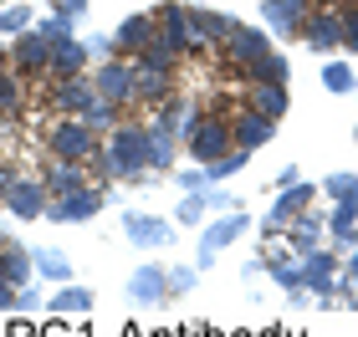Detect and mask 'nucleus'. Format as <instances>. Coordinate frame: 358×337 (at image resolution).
Returning <instances> with one entry per match:
<instances>
[{
    "label": "nucleus",
    "instance_id": "nucleus-1",
    "mask_svg": "<svg viewBox=\"0 0 358 337\" xmlns=\"http://www.w3.org/2000/svg\"><path fill=\"white\" fill-rule=\"evenodd\" d=\"M92 164L103 169V179H138V174L149 169V128L143 123H118L108 133V143L97 149Z\"/></svg>",
    "mask_w": 358,
    "mask_h": 337
},
{
    "label": "nucleus",
    "instance_id": "nucleus-2",
    "mask_svg": "<svg viewBox=\"0 0 358 337\" xmlns=\"http://www.w3.org/2000/svg\"><path fill=\"white\" fill-rule=\"evenodd\" d=\"M46 149H52V158L87 164V158H97V128H87V118H62L46 133Z\"/></svg>",
    "mask_w": 358,
    "mask_h": 337
},
{
    "label": "nucleus",
    "instance_id": "nucleus-3",
    "mask_svg": "<svg viewBox=\"0 0 358 337\" xmlns=\"http://www.w3.org/2000/svg\"><path fill=\"white\" fill-rule=\"evenodd\" d=\"M236 149V133H231V118H194L189 123V158H200V164H210V158L231 153Z\"/></svg>",
    "mask_w": 358,
    "mask_h": 337
},
{
    "label": "nucleus",
    "instance_id": "nucleus-4",
    "mask_svg": "<svg viewBox=\"0 0 358 337\" xmlns=\"http://www.w3.org/2000/svg\"><path fill=\"white\" fill-rule=\"evenodd\" d=\"M154 41L164 46V52H200V41H194V26H189V10L169 0L164 10H154Z\"/></svg>",
    "mask_w": 358,
    "mask_h": 337
},
{
    "label": "nucleus",
    "instance_id": "nucleus-5",
    "mask_svg": "<svg viewBox=\"0 0 358 337\" xmlns=\"http://www.w3.org/2000/svg\"><path fill=\"white\" fill-rule=\"evenodd\" d=\"M103 204H108L103 189L77 184V189H67V195H52V204H46V220H57V225H77V220L103 215Z\"/></svg>",
    "mask_w": 358,
    "mask_h": 337
},
{
    "label": "nucleus",
    "instance_id": "nucleus-6",
    "mask_svg": "<svg viewBox=\"0 0 358 337\" xmlns=\"http://www.w3.org/2000/svg\"><path fill=\"white\" fill-rule=\"evenodd\" d=\"M10 67L21 77H41L46 67H52V36L46 31H15V46H10Z\"/></svg>",
    "mask_w": 358,
    "mask_h": 337
},
{
    "label": "nucleus",
    "instance_id": "nucleus-7",
    "mask_svg": "<svg viewBox=\"0 0 358 337\" xmlns=\"http://www.w3.org/2000/svg\"><path fill=\"white\" fill-rule=\"evenodd\" d=\"M246 215H241V210H225L220 220H210L205 225V235H200V255H194V266H200V271H210V266H215V255L225 250V246H231V240L241 235V230H246Z\"/></svg>",
    "mask_w": 358,
    "mask_h": 337
},
{
    "label": "nucleus",
    "instance_id": "nucleus-8",
    "mask_svg": "<svg viewBox=\"0 0 358 337\" xmlns=\"http://www.w3.org/2000/svg\"><path fill=\"white\" fill-rule=\"evenodd\" d=\"M46 204H52V189H46L41 179H15L10 195H6V210H10L15 220H41Z\"/></svg>",
    "mask_w": 358,
    "mask_h": 337
},
{
    "label": "nucleus",
    "instance_id": "nucleus-9",
    "mask_svg": "<svg viewBox=\"0 0 358 337\" xmlns=\"http://www.w3.org/2000/svg\"><path fill=\"white\" fill-rule=\"evenodd\" d=\"M134 77H138V72L123 67V61H103V67L92 72V87H97V98L128 107V103H134Z\"/></svg>",
    "mask_w": 358,
    "mask_h": 337
},
{
    "label": "nucleus",
    "instance_id": "nucleus-10",
    "mask_svg": "<svg viewBox=\"0 0 358 337\" xmlns=\"http://www.w3.org/2000/svg\"><path fill=\"white\" fill-rule=\"evenodd\" d=\"M225 52H231L236 72H246L256 57H266V52H271V36H266L262 26H241V21H236V31L225 36Z\"/></svg>",
    "mask_w": 358,
    "mask_h": 337
},
{
    "label": "nucleus",
    "instance_id": "nucleus-11",
    "mask_svg": "<svg viewBox=\"0 0 358 337\" xmlns=\"http://www.w3.org/2000/svg\"><path fill=\"white\" fill-rule=\"evenodd\" d=\"M169 297V271L164 266H138L134 276H128V301H138V307H159V301Z\"/></svg>",
    "mask_w": 358,
    "mask_h": 337
},
{
    "label": "nucleus",
    "instance_id": "nucleus-12",
    "mask_svg": "<svg viewBox=\"0 0 358 337\" xmlns=\"http://www.w3.org/2000/svg\"><path fill=\"white\" fill-rule=\"evenodd\" d=\"M52 103H57L62 112H67V118H83V112L97 103V87H92V77H83V72H77V77H62V82L52 87Z\"/></svg>",
    "mask_w": 358,
    "mask_h": 337
},
{
    "label": "nucleus",
    "instance_id": "nucleus-13",
    "mask_svg": "<svg viewBox=\"0 0 358 337\" xmlns=\"http://www.w3.org/2000/svg\"><path fill=\"white\" fill-rule=\"evenodd\" d=\"M123 235H128V246L154 250V246H169L174 240V225L159 220V215H123Z\"/></svg>",
    "mask_w": 358,
    "mask_h": 337
},
{
    "label": "nucleus",
    "instance_id": "nucleus-14",
    "mask_svg": "<svg viewBox=\"0 0 358 337\" xmlns=\"http://www.w3.org/2000/svg\"><path fill=\"white\" fill-rule=\"evenodd\" d=\"M231 133H236L241 149H262V143H271L276 123L266 112H256V107H241V112H231Z\"/></svg>",
    "mask_w": 358,
    "mask_h": 337
},
{
    "label": "nucleus",
    "instance_id": "nucleus-15",
    "mask_svg": "<svg viewBox=\"0 0 358 337\" xmlns=\"http://www.w3.org/2000/svg\"><path fill=\"white\" fill-rule=\"evenodd\" d=\"M317 195H322L317 184H302V179H297V184H287V189H282V200H276V204H271V215H266V230H282V225H287L292 215H302Z\"/></svg>",
    "mask_w": 358,
    "mask_h": 337
},
{
    "label": "nucleus",
    "instance_id": "nucleus-16",
    "mask_svg": "<svg viewBox=\"0 0 358 337\" xmlns=\"http://www.w3.org/2000/svg\"><path fill=\"white\" fill-rule=\"evenodd\" d=\"M333 276H338V255H333V250H307V261H302V281L313 286L322 301H333V286H338Z\"/></svg>",
    "mask_w": 358,
    "mask_h": 337
},
{
    "label": "nucleus",
    "instance_id": "nucleus-17",
    "mask_svg": "<svg viewBox=\"0 0 358 337\" xmlns=\"http://www.w3.org/2000/svg\"><path fill=\"white\" fill-rule=\"evenodd\" d=\"M77 72H87V41H77V36H62L52 41V67H46V77H77Z\"/></svg>",
    "mask_w": 358,
    "mask_h": 337
},
{
    "label": "nucleus",
    "instance_id": "nucleus-18",
    "mask_svg": "<svg viewBox=\"0 0 358 337\" xmlns=\"http://www.w3.org/2000/svg\"><path fill=\"white\" fill-rule=\"evenodd\" d=\"M262 10H266V26H271V31H282V36L302 31V26H307V15H313V6H307V0H262Z\"/></svg>",
    "mask_w": 358,
    "mask_h": 337
},
{
    "label": "nucleus",
    "instance_id": "nucleus-19",
    "mask_svg": "<svg viewBox=\"0 0 358 337\" xmlns=\"http://www.w3.org/2000/svg\"><path fill=\"white\" fill-rule=\"evenodd\" d=\"M302 36H307V46H317V52H333V46H343V10H322V15H307Z\"/></svg>",
    "mask_w": 358,
    "mask_h": 337
},
{
    "label": "nucleus",
    "instance_id": "nucleus-20",
    "mask_svg": "<svg viewBox=\"0 0 358 337\" xmlns=\"http://www.w3.org/2000/svg\"><path fill=\"white\" fill-rule=\"evenodd\" d=\"M149 169H174V123L164 112L149 123Z\"/></svg>",
    "mask_w": 358,
    "mask_h": 337
},
{
    "label": "nucleus",
    "instance_id": "nucleus-21",
    "mask_svg": "<svg viewBox=\"0 0 358 337\" xmlns=\"http://www.w3.org/2000/svg\"><path fill=\"white\" fill-rule=\"evenodd\" d=\"M169 67H143L138 61V77H134V98L138 103H169Z\"/></svg>",
    "mask_w": 358,
    "mask_h": 337
},
{
    "label": "nucleus",
    "instance_id": "nucleus-22",
    "mask_svg": "<svg viewBox=\"0 0 358 337\" xmlns=\"http://www.w3.org/2000/svg\"><path fill=\"white\" fill-rule=\"evenodd\" d=\"M154 41V15H128V21L113 31V46H118V52H143V46Z\"/></svg>",
    "mask_w": 358,
    "mask_h": 337
},
{
    "label": "nucleus",
    "instance_id": "nucleus-23",
    "mask_svg": "<svg viewBox=\"0 0 358 337\" xmlns=\"http://www.w3.org/2000/svg\"><path fill=\"white\" fill-rule=\"evenodd\" d=\"M189 26H194V41H225L236 31V21L231 15H220V10H189Z\"/></svg>",
    "mask_w": 358,
    "mask_h": 337
},
{
    "label": "nucleus",
    "instance_id": "nucleus-24",
    "mask_svg": "<svg viewBox=\"0 0 358 337\" xmlns=\"http://www.w3.org/2000/svg\"><path fill=\"white\" fill-rule=\"evenodd\" d=\"M251 107L266 118H287V82H251Z\"/></svg>",
    "mask_w": 358,
    "mask_h": 337
},
{
    "label": "nucleus",
    "instance_id": "nucleus-25",
    "mask_svg": "<svg viewBox=\"0 0 358 337\" xmlns=\"http://www.w3.org/2000/svg\"><path fill=\"white\" fill-rule=\"evenodd\" d=\"M0 261H6V271H10L15 286H26L31 276H36V255H31L21 240H6V246H0Z\"/></svg>",
    "mask_w": 358,
    "mask_h": 337
},
{
    "label": "nucleus",
    "instance_id": "nucleus-26",
    "mask_svg": "<svg viewBox=\"0 0 358 337\" xmlns=\"http://www.w3.org/2000/svg\"><path fill=\"white\" fill-rule=\"evenodd\" d=\"M287 72H292V61L282 52H266V57H256L241 77H246V82H287Z\"/></svg>",
    "mask_w": 358,
    "mask_h": 337
},
{
    "label": "nucleus",
    "instance_id": "nucleus-27",
    "mask_svg": "<svg viewBox=\"0 0 358 337\" xmlns=\"http://www.w3.org/2000/svg\"><path fill=\"white\" fill-rule=\"evenodd\" d=\"M333 246L343 240H358V200H333Z\"/></svg>",
    "mask_w": 358,
    "mask_h": 337
},
{
    "label": "nucleus",
    "instance_id": "nucleus-28",
    "mask_svg": "<svg viewBox=\"0 0 358 337\" xmlns=\"http://www.w3.org/2000/svg\"><path fill=\"white\" fill-rule=\"evenodd\" d=\"M52 195H67V189H77V184H87L83 179V164H72V158H57L52 169H46V179H41Z\"/></svg>",
    "mask_w": 358,
    "mask_h": 337
},
{
    "label": "nucleus",
    "instance_id": "nucleus-29",
    "mask_svg": "<svg viewBox=\"0 0 358 337\" xmlns=\"http://www.w3.org/2000/svg\"><path fill=\"white\" fill-rule=\"evenodd\" d=\"M246 158H251V149H241V143H236L231 153H220V158H210V164H205V179H210V184L231 179V174H241V169H246Z\"/></svg>",
    "mask_w": 358,
    "mask_h": 337
},
{
    "label": "nucleus",
    "instance_id": "nucleus-30",
    "mask_svg": "<svg viewBox=\"0 0 358 337\" xmlns=\"http://www.w3.org/2000/svg\"><path fill=\"white\" fill-rule=\"evenodd\" d=\"M31 255H36V276H46V281H72V261L62 250L41 246V250H31Z\"/></svg>",
    "mask_w": 358,
    "mask_h": 337
},
{
    "label": "nucleus",
    "instance_id": "nucleus-31",
    "mask_svg": "<svg viewBox=\"0 0 358 337\" xmlns=\"http://www.w3.org/2000/svg\"><path fill=\"white\" fill-rule=\"evenodd\" d=\"M52 312L57 317H72V312H92V286H62L52 297Z\"/></svg>",
    "mask_w": 358,
    "mask_h": 337
},
{
    "label": "nucleus",
    "instance_id": "nucleus-32",
    "mask_svg": "<svg viewBox=\"0 0 358 337\" xmlns=\"http://www.w3.org/2000/svg\"><path fill=\"white\" fill-rule=\"evenodd\" d=\"M322 87H328V92H338V98H348V92L358 87V77H353V67H348V61H328V67H322Z\"/></svg>",
    "mask_w": 358,
    "mask_h": 337
},
{
    "label": "nucleus",
    "instance_id": "nucleus-33",
    "mask_svg": "<svg viewBox=\"0 0 358 337\" xmlns=\"http://www.w3.org/2000/svg\"><path fill=\"white\" fill-rule=\"evenodd\" d=\"M317 235H322V215H307L302 210L297 215V230H292V246L307 255V250H317Z\"/></svg>",
    "mask_w": 358,
    "mask_h": 337
},
{
    "label": "nucleus",
    "instance_id": "nucleus-34",
    "mask_svg": "<svg viewBox=\"0 0 358 337\" xmlns=\"http://www.w3.org/2000/svg\"><path fill=\"white\" fill-rule=\"evenodd\" d=\"M205 210H210L205 189H185V200H179V210H174V220H179V225H200V220H205Z\"/></svg>",
    "mask_w": 358,
    "mask_h": 337
},
{
    "label": "nucleus",
    "instance_id": "nucleus-35",
    "mask_svg": "<svg viewBox=\"0 0 358 337\" xmlns=\"http://www.w3.org/2000/svg\"><path fill=\"white\" fill-rule=\"evenodd\" d=\"M322 195L328 200H358V174H328V179H322Z\"/></svg>",
    "mask_w": 358,
    "mask_h": 337
},
{
    "label": "nucleus",
    "instance_id": "nucleus-36",
    "mask_svg": "<svg viewBox=\"0 0 358 337\" xmlns=\"http://www.w3.org/2000/svg\"><path fill=\"white\" fill-rule=\"evenodd\" d=\"M113 112H118V103H108V98H97L87 112H83V118H87V128H97V133H113V128H118V123H113Z\"/></svg>",
    "mask_w": 358,
    "mask_h": 337
},
{
    "label": "nucleus",
    "instance_id": "nucleus-37",
    "mask_svg": "<svg viewBox=\"0 0 358 337\" xmlns=\"http://www.w3.org/2000/svg\"><path fill=\"white\" fill-rule=\"evenodd\" d=\"M194 281H200V266H174V271H169V297L194 292Z\"/></svg>",
    "mask_w": 358,
    "mask_h": 337
},
{
    "label": "nucleus",
    "instance_id": "nucleus-38",
    "mask_svg": "<svg viewBox=\"0 0 358 337\" xmlns=\"http://www.w3.org/2000/svg\"><path fill=\"white\" fill-rule=\"evenodd\" d=\"M271 281H276V286H287V292L307 286V281H302V266H292V261H271Z\"/></svg>",
    "mask_w": 358,
    "mask_h": 337
},
{
    "label": "nucleus",
    "instance_id": "nucleus-39",
    "mask_svg": "<svg viewBox=\"0 0 358 337\" xmlns=\"http://www.w3.org/2000/svg\"><path fill=\"white\" fill-rule=\"evenodd\" d=\"M0 112H21V77L0 72Z\"/></svg>",
    "mask_w": 358,
    "mask_h": 337
},
{
    "label": "nucleus",
    "instance_id": "nucleus-40",
    "mask_svg": "<svg viewBox=\"0 0 358 337\" xmlns=\"http://www.w3.org/2000/svg\"><path fill=\"white\" fill-rule=\"evenodd\" d=\"M26 26H31V10L26 6H10V10L0 6V31H26Z\"/></svg>",
    "mask_w": 358,
    "mask_h": 337
},
{
    "label": "nucleus",
    "instance_id": "nucleus-41",
    "mask_svg": "<svg viewBox=\"0 0 358 337\" xmlns=\"http://www.w3.org/2000/svg\"><path fill=\"white\" fill-rule=\"evenodd\" d=\"M36 307H41V292H36V286H31V281L15 286V312H36Z\"/></svg>",
    "mask_w": 358,
    "mask_h": 337
},
{
    "label": "nucleus",
    "instance_id": "nucleus-42",
    "mask_svg": "<svg viewBox=\"0 0 358 337\" xmlns=\"http://www.w3.org/2000/svg\"><path fill=\"white\" fill-rule=\"evenodd\" d=\"M205 164H194V169H179V189H205Z\"/></svg>",
    "mask_w": 358,
    "mask_h": 337
},
{
    "label": "nucleus",
    "instance_id": "nucleus-43",
    "mask_svg": "<svg viewBox=\"0 0 358 337\" xmlns=\"http://www.w3.org/2000/svg\"><path fill=\"white\" fill-rule=\"evenodd\" d=\"M46 6H57V15H67V21L87 15V0H46Z\"/></svg>",
    "mask_w": 358,
    "mask_h": 337
},
{
    "label": "nucleus",
    "instance_id": "nucleus-44",
    "mask_svg": "<svg viewBox=\"0 0 358 337\" xmlns=\"http://www.w3.org/2000/svg\"><path fill=\"white\" fill-rule=\"evenodd\" d=\"M343 46L358 52V10H343Z\"/></svg>",
    "mask_w": 358,
    "mask_h": 337
},
{
    "label": "nucleus",
    "instance_id": "nucleus-45",
    "mask_svg": "<svg viewBox=\"0 0 358 337\" xmlns=\"http://www.w3.org/2000/svg\"><path fill=\"white\" fill-rule=\"evenodd\" d=\"M205 200H210V210H220V215L236 210V195H225V189H215V195H205Z\"/></svg>",
    "mask_w": 358,
    "mask_h": 337
},
{
    "label": "nucleus",
    "instance_id": "nucleus-46",
    "mask_svg": "<svg viewBox=\"0 0 358 337\" xmlns=\"http://www.w3.org/2000/svg\"><path fill=\"white\" fill-rule=\"evenodd\" d=\"M0 312H15V281H0Z\"/></svg>",
    "mask_w": 358,
    "mask_h": 337
},
{
    "label": "nucleus",
    "instance_id": "nucleus-47",
    "mask_svg": "<svg viewBox=\"0 0 358 337\" xmlns=\"http://www.w3.org/2000/svg\"><path fill=\"white\" fill-rule=\"evenodd\" d=\"M348 281H358V255H353V261H348Z\"/></svg>",
    "mask_w": 358,
    "mask_h": 337
},
{
    "label": "nucleus",
    "instance_id": "nucleus-48",
    "mask_svg": "<svg viewBox=\"0 0 358 337\" xmlns=\"http://www.w3.org/2000/svg\"><path fill=\"white\" fill-rule=\"evenodd\" d=\"M0 6H6V0H0Z\"/></svg>",
    "mask_w": 358,
    "mask_h": 337
}]
</instances>
